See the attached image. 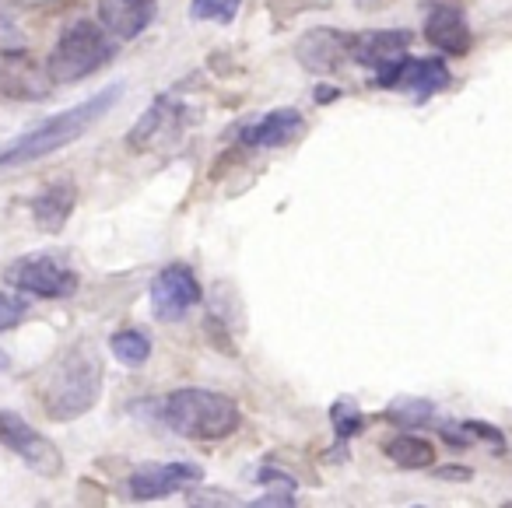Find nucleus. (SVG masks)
I'll return each mask as SVG.
<instances>
[{"instance_id":"24","label":"nucleus","mask_w":512,"mask_h":508,"mask_svg":"<svg viewBox=\"0 0 512 508\" xmlns=\"http://www.w3.org/2000/svg\"><path fill=\"white\" fill-rule=\"evenodd\" d=\"M463 428H467L470 438H484V442H491L498 452L505 449V435L495 428V424H484V421H463Z\"/></svg>"},{"instance_id":"20","label":"nucleus","mask_w":512,"mask_h":508,"mask_svg":"<svg viewBox=\"0 0 512 508\" xmlns=\"http://www.w3.org/2000/svg\"><path fill=\"white\" fill-rule=\"evenodd\" d=\"M383 421L400 424V428H425L435 421V403L418 400V396H400L383 410Z\"/></svg>"},{"instance_id":"6","label":"nucleus","mask_w":512,"mask_h":508,"mask_svg":"<svg viewBox=\"0 0 512 508\" xmlns=\"http://www.w3.org/2000/svg\"><path fill=\"white\" fill-rule=\"evenodd\" d=\"M200 298H204V288L186 263H169L165 270H158L148 288V302L158 323H179L193 305H200Z\"/></svg>"},{"instance_id":"13","label":"nucleus","mask_w":512,"mask_h":508,"mask_svg":"<svg viewBox=\"0 0 512 508\" xmlns=\"http://www.w3.org/2000/svg\"><path fill=\"white\" fill-rule=\"evenodd\" d=\"M302 130H306V116L299 109H271L260 120L239 127L235 141L246 144V148H285L295 137H302Z\"/></svg>"},{"instance_id":"23","label":"nucleus","mask_w":512,"mask_h":508,"mask_svg":"<svg viewBox=\"0 0 512 508\" xmlns=\"http://www.w3.org/2000/svg\"><path fill=\"white\" fill-rule=\"evenodd\" d=\"M25 312H29V302H22V298H15V295H0V333L15 330L25 319Z\"/></svg>"},{"instance_id":"8","label":"nucleus","mask_w":512,"mask_h":508,"mask_svg":"<svg viewBox=\"0 0 512 508\" xmlns=\"http://www.w3.org/2000/svg\"><path fill=\"white\" fill-rule=\"evenodd\" d=\"M190 123V109L179 95H158L148 109L141 113V120L130 127V151H158L162 144L176 141L179 134L186 130Z\"/></svg>"},{"instance_id":"16","label":"nucleus","mask_w":512,"mask_h":508,"mask_svg":"<svg viewBox=\"0 0 512 508\" xmlns=\"http://www.w3.org/2000/svg\"><path fill=\"white\" fill-rule=\"evenodd\" d=\"M449 81H453V74H449L446 60L439 57H404L397 74V88H407L418 102L446 92Z\"/></svg>"},{"instance_id":"25","label":"nucleus","mask_w":512,"mask_h":508,"mask_svg":"<svg viewBox=\"0 0 512 508\" xmlns=\"http://www.w3.org/2000/svg\"><path fill=\"white\" fill-rule=\"evenodd\" d=\"M439 435H442V442L453 445V449H467L470 445V435L463 424H439Z\"/></svg>"},{"instance_id":"15","label":"nucleus","mask_w":512,"mask_h":508,"mask_svg":"<svg viewBox=\"0 0 512 508\" xmlns=\"http://www.w3.org/2000/svg\"><path fill=\"white\" fill-rule=\"evenodd\" d=\"M74 204H78V186L74 179H57V183L43 186V190L32 197V221H36L43 232L57 235L67 228L74 214Z\"/></svg>"},{"instance_id":"7","label":"nucleus","mask_w":512,"mask_h":508,"mask_svg":"<svg viewBox=\"0 0 512 508\" xmlns=\"http://www.w3.org/2000/svg\"><path fill=\"white\" fill-rule=\"evenodd\" d=\"M0 445H8L15 456H22L43 477H60L64 473V456L46 435H39L22 414L0 410Z\"/></svg>"},{"instance_id":"19","label":"nucleus","mask_w":512,"mask_h":508,"mask_svg":"<svg viewBox=\"0 0 512 508\" xmlns=\"http://www.w3.org/2000/svg\"><path fill=\"white\" fill-rule=\"evenodd\" d=\"M109 351L120 365L127 368H141L151 358V337L144 330H116L109 337Z\"/></svg>"},{"instance_id":"17","label":"nucleus","mask_w":512,"mask_h":508,"mask_svg":"<svg viewBox=\"0 0 512 508\" xmlns=\"http://www.w3.org/2000/svg\"><path fill=\"white\" fill-rule=\"evenodd\" d=\"M155 22V8H144L134 0H99V25L113 39H137Z\"/></svg>"},{"instance_id":"1","label":"nucleus","mask_w":512,"mask_h":508,"mask_svg":"<svg viewBox=\"0 0 512 508\" xmlns=\"http://www.w3.org/2000/svg\"><path fill=\"white\" fill-rule=\"evenodd\" d=\"M120 95H123L120 85H109L106 92H99L95 99L78 102V106L64 109V113L50 116V120H43L39 127H32L29 134L0 144V169H18V165L39 162V158L53 155V151L67 148V144H74V141H81L95 123H102L109 113H113Z\"/></svg>"},{"instance_id":"14","label":"nucleus","mask_w":512,"mask_h":508,"mask_svg":"<svg viewBox=\"0 0 512 508\" xmlns=\"http://www.w3.org/2000/svg\"><path fill=\"white\" fill-rule=\"evenodd\" d=\"M407 46H411V32L407 29H372V32H362V36H351L348 57L362 67L383 71V67L407 57Z\"/></svg>"},{"instance_id":"2","label":"nucleus","mask_w":512,"mask_h":508,"mask_svg":"<svg viewBox=\"0 0 512 508\" xmlns=\"http://www.w3.org/2000/svg\"><path fill=\"white\" fill-rule=\"evenodd\" d=\"M102 393V358L92 340H78L60 354V361L50 368V375L39 386V403H43L50 421H78L81 414L99 403Z\"/></svg>"},{"instance_id":"27","label":"nucleus","mask_w":512,"mask_h":508,"mask_svg":"<svg viewBox=\"0 0 512 508\" xmlns=\"http://www.w3.org/2000/svg\"><path fill=\"white\" fill-rule=\"evenodd\" d=\"M435 477H442V480H470L474 473H470L467 466H446V470H435Z\"/></svg>"},{"instance_id":"3","label":"nucleus","mask_w":512,"mask_h":508,"mask_svg":"<svg viewBox=\"0 0 512 508\" xmlns=\"http://www.w3.org/2000/svg\"><path fill=\"white\" fill-rule=\"evenodd\" d=\"M158 417L169 431L193 442H221L235 435L242 424V410L232 396L214 393V389H176L158 403Z\"/></svg>"},{"instance_id":"4","label":"nucleus","mask_w":512,"mask_h":508,"mask_svg":"<svg viewBox=\"0 0 512 508\" xmlns=\"http://www.w3.org/2000/svg\"><path fill=\"white\" fill-rule=\"evenodd\" d=\"M113 57L116 39L92 18H74L53 46L46 74H50L53 85H78L106 64H113Z\"/></svg>"},{"instance_id":"18","label":"nucleus","mask_w":512,"mask_h":508,"mask_svg":"<svg viewBox=\"0 0 512 508\" xmlns=\"http://www.w3.org/2000/svg\"><path fill=\"white\" fill-rule=\"evenodd\" d=\"M386 459L397 466H404V470H425V466L435 463V449L428 438L421 435H397L386 442Z\"/></svg>"},{"instance_id":"30","label":"nucleus","mask_w":512,"mask_h":508,"mask_svg":"<svg viewBox=\"0 0 512 508\" xmlns=\"http://www.w3.org/2000/svg\"><path fill=\"white\" fill-rule=\"evenodd\" d=\"M0 368H4V358H0Z\"/></svg>"},{"instance_id":"26","label":"nucleus","mask_w":512,"mask_h":508,"mask_svg":"<svg viewBox=\"0 0 512 508\" xmlns=\"http://www.w3.org/2000/svg\"><path fill=\"white\" fill-rule=\"evenodd\" d=\"M256 480H260V484H285V487H295V480L288 477V473L274 470V466H260V473H256Z\"/></svg>"},{"instance_id":"29","label":"nucleus","mask_w":512,"mask_h":508,"mask_svg":"<svg viewBox=\"0 0 512 508\" xmlns=\"http://www.w3.org/2000/svg\"><path fill=\"white\" fill-rule=\"evenodd\" d=\"M134 4H144V8H155L158 0H134Z\"/></svg>"},{"instance_id":"28","label":"nucleus","mask_w":512,"mask_h":508,"mask_svg":"<svg viewBox=\"0 0 512 508\" xmlns=\"http://www.w3.org/2000/svg\"><path fill=\"white\" fill-rule=\"evenodd\" d=\"M316 102H334L337 99V95H341V92H337V88H327V85H320V88H316Z\"/></svg>"},{"instance_id":"21","label":"nucleus","mask_w":512,"mask_h":508,"mask_svg":"<svg viewBox=\"0 0 512 508\" xmlns=\"http://www.w3.org/2000/svg\"><path fill=\"white\" fill-rule=\"evenodd\" d=\"M330 424H334V435H337V442L341 445H348L351 438L362 431V424H365V417H362V410H358V403L351 400V396H341V400L330 407Z\"/></svg>"},{"instance_id":"10","label":"nucleus","mask_w":512,"mask_h":508,"mask_svg":"<svg viewBox=\"0 0 512 508\" xmlns=\"http://www.w3.org/2000/svg\"><path fill=\"white\" fill-rule=\"evenodd\" d=\"M53 88L50 74L39 71V64L22 50H0V95L8 99H46Z\"/></svg>"},{"instance_id":"12","label":"nucleus","mask_w":512,"mask_h":508,"mask_svg":"<svg viewBox=\"0 0 512 508\" xmlns=\"http://www.w3.org/2000/svg\"><path fill=\"white\" fill-rule=\"evenodd\" d=\"M425 39L446 57H467L470 46H474L463 11L456 4H442V0L425 8Z\"/></svg>"},{"instance_id":"11","label":"nucleus","mask_w":512,"mask_h":508,"mask_svg":"<svg viewBox=\"0 0 512 508\" xmlns=\"http://www.w3.org/2000/svg\"><path fill=\"white\" fill-rule=\"evenodd\" d=\"M204 477L197 463H148L130 473V498L134 501H158L165 494L190 487Z\"/></svg>"},{"instance_id":"9","label":"nucleus","mask_w":512,"mask_h":508,"mask_svg":"<svg viewBox=\"0 0 512 508\" xmlns=\"http://www.w3.org/2000/svg\"><path fill=\"white\" fill-rule=\"evenodd\" d=\"M351 50V36L341 29H330V25H320V29H309L295 39V60L306 67L309 74H334L337 67L348 60Z\"/></svg>"},{"instance_id":"22","label":"nucleus","mask_w":512,"mask_h":508,"mask_svg":"<svg viewBox=\"0 0 512 508\" xmlns=\"http://www.w3.org/2000/svg\"><path fill=\"white\" fill-rule=\"evenodd\" d=\"M239 8H242V0H190V18L193 22L232 25Z\"/></svg>"},{"instance_id":"5","label":"nucleus","mask_w":512,"mask_h":508,"mask_svg":"<svg viewBox=\"0 0 512 508\" xmlns=\"http://www.w3.org/2000/svg\"><path fill=\"white\" fill-rule=\"evenodd\" d=\"M4 281L15 291H25L32 298H74L78 295V274L71 267H64L60 260H53L50 253H32L22 260L8 263Z\"/></svg>"}]
</instances>
